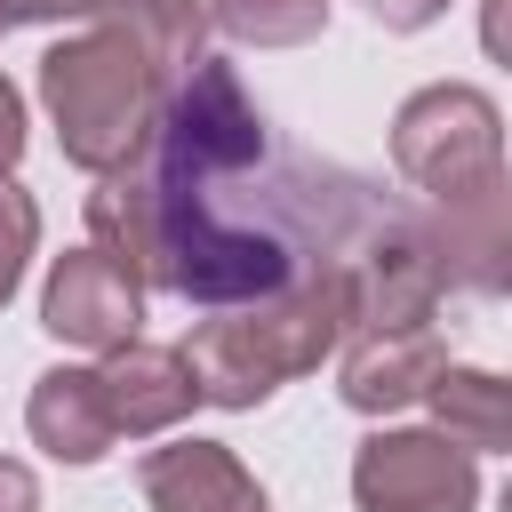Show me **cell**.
Listing matches in <instances>:
<instances>
[{"mask_svg":"<svg viewBox=\"0 0 512 512\" xmlns=\"http://www.w3.org/2000/svg\"><path fill=\"white\" fill-rule=\"evenodd\" d=\"M304 168L272 160L264 120L240 88L200 64L160 136V280L200 304L272 296L296 272V192Z\"/></svg>","mask_w":512,"mask_h":512,"instance_id":"cell-1","label":"cell"},{"mask_svg":"<svg viewBox=\"0 0 512 512\" xmlns=\"http://www.w3.org/2000/svg\"><path fill=\"white\" fill-rule=\"evenodd\" d=\"M16 128H24V120H16V96H8V88H0V160H8V152H16Z\"/></svg>","mask_w":512,"mask_h":512,"instance_id":"cell-8","label":"cell"},{"mask_svg":"<svg viewBox=\"0 0 512 512\" xmlns=\"http://www.w3.org/2000/svg\"><path fill=\"white\" fill-rule=\"evenodd\" d=\"M376 16H392V24H416V16H432V0H376Z\"/></svg>","mask_w":512,"mask_h":512,"instance_id":"cell-7","label":"cell"},{"mask_svg":"<svg viewBox=\"0 0 512 512\" xmlns=\"http://www.w3.org/2000/svg\"><path fill=\"white\" fill-rule=\"evenodd\" d=\"M144 480H152L160 512H264V496H256L216 448H176V456H160Z\"/></svg>","mask_w":512,"mask_h":512,"instance_id":"cell-5","label":"cell"},{"mask_svg":"<svg viewBox=\"0 0 512 512\" xmlns=\"http://www.w3.org/2000/svg\"><path fill=\"white\" fill-rule=\"evenodd\" d=\"M48 328L56 336H80V344H112V336L136 328V288L112 280L96 256H72L56 272V288H48Z\"/></svg>","mask_w":512,"mask_h":512,"instance_id":"cell-4","label":"cell"},{"mask_svg":"<svg viewBox=\"0 0 512 512\" xmlns=\"http://www.w3.org/2000/svg\"><path fill=\"white\" fill-rule=\"evenodd\" d=\"M360 496L368 512H464L472 472L440 440H376L360 456Z\"/></svg>","mask_w":512,"mask_h":512,"instance_id":"cell-3","label":"cell"},{"mask_svg":"<svg viewBox=\"0 0 512 512\" xmlns=\"http://www.w3.org/2000/svg\"><path fill=\"white\" fill-rule=\"evenodd\" d=\"M136 56L120 40H88V48H56L48 56V104L64 120V152L72 160H120L128 152V120H136V96H144V72H128Z\"/></svg>","mask_w":512,"mask_h":512,"instance_id":"cell-2","label":"cell"},{"mask_svg":"<svg viewBox=\"0 0 512 512\" xmlns=\"http://www.w3.org/2000/svg\"><path fill=\"white\" fill-rule=\"evenodd\" d=\"M48 8H96V0H0V24H16V16H48Z\"/></svg>","mask_w":512,"mask_h":512,"instance_id":"cell-6","label":"cell"}]
</instances>
